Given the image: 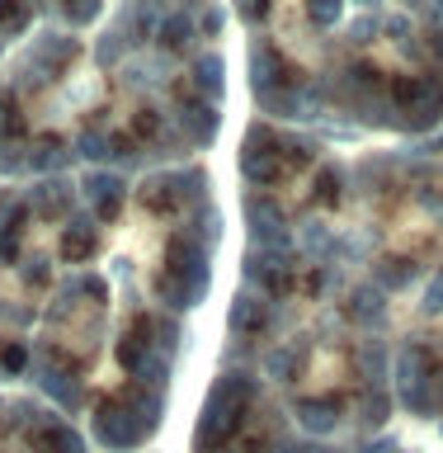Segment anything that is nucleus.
Returning a JSON list of instances; mask_svg holds the SVG:
<instances>
[{
    "label": "nucleus",
    "instance_id": "nucleus-3",
    "mask_svg": "<svg viewBox=\"0 0 443 453\" xmlns=\"http://www.w3.org/2000/svg\"><path fill=\"white\" fill-rule=\"evenodd\" d=\"M430 307H443V279H439V288H434V297H430Z\"/></svg>",
    "mask_w": 443,
    "mask_h": 453
},
{
    "label": "nucleus",
    "instance_id": "nucleus-2",
    "mask_svg": "<svg viewBox=\"0 0 443 453\" xmlns=\"http://www.w3.org/2000/svg\"><path fill=\"white\" fill-rule=\"evenodd\" d=\"M331 14H340V0H317V19L331 24Z\"/></svg>",
    "mask_w": 443,
    "mask_h": 453
},
{
    "label": "nucleus",
    "instance_id": "nucleus-1",
    "mask_svg": "<svg viewBox=\"0 0 443 453\" xmlns=\"http://www.w3.org/2000/svg\"><path fill=\"white\" fill-rule=\"evenodd\" d=\"M90 246H95V236H90V232H66V255H71V260L90 255Z\"/></svg>",
    "mask_w": 443,
    "mask_h": 453
}]
</instances>
